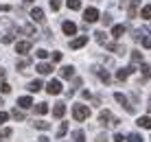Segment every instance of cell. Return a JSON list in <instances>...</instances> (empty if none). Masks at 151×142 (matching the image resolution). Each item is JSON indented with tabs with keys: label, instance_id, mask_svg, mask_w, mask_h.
<instances>
[{
	"label": "cell",
	"instance_id": "cell-1",
	"mask_svg": "<svg viewBox=\"0 0 151 142\" xmlns=\"http://www.w3.org/2000/svg\"><path fill=\"white\" fill-rule=\"evenodd\" d=\"M72 116H75V120H86L88 116H90V109H88V105H75V109H72Z\"/></svg>",
	"mask_w": 151,
	"mask_h": 142
},
{
	"label": "cell",
	"instance_id": "cell-2",
	"mask_svg": "<svg viewBox=\"0 0 151 142\" xmlns=\"http://www.w3.org/2000/svg\"><path fill=\"white\" fill-rule=\"evenodd\" d=\"M99 123H101L103 127H105V125H118V120H116V118H112V114L105 109V112H101V114H99Z\"/></svg>",
	"mask_w": 151,
	"mask_h": 142
},
{
	"label": "cell",
	"instance_id": "cell-3",
	"mask_svg": "<svg viewBox=\"0 0 151 142\" xmlns=\"http://www.w3.org/2000/svg\"><path fill=\"white\" fill-rule=\"evenodd\" d=\"M83 20H86V24H90V22H96V20H99V11H96L94 7L86 9V13H83Z\"/></svg>",
	"mask_w": 151,
	"mask_h": 142
},
{
	"label": "cell",
	"instance_id": "cell-4",
	"mask_svg": "<svg viewBox=\"0 0 151 142\" xmlns=\"http://www.w3.org/2000/svg\"><path fill=\"white\" fill-rule=\"evenodd\" d=\"M46 92L48 94H61V83L53 79V81H48V85H46Z\"/></svg>",
	"mask_w": 151,
	"mask_h": 142
},
{
	"label": "cell",
	"instance_id": "cell-5",
	"mask_svg": "<svg viewBox=\"0 0 151 142\" xmlns=\"http://www.w3.org/2000/svg\"><path fill=\"white\" fill-rule=\"evenodd\" d=\"M86 44H88V35H81V37H75L70 42V48L77 50V48H81V46H86Z\"/></svg>",
	"mask_w": 151,
	"mask_h": 142
},
{
	"label": "cell",
	"instance_id": "cell-6",
	"mask_svg": "<svg viewBox=\"0 0 151 142\" xmlns=\"http://www.w3.org/2000/svg\"><path fill=\"white\" fill-rule=\"evenodd\" d=\"M114 98H116V101H118V103H121V105H125V109H127V112H129V114H134V107H132V105H129V103H127V96H123V94H121V92H116V94H114Z\"/></svg>",
	"mask_w": 151,
	"mask_h": 142
},
{
	"label": "cell",
	"instance_id": "cell-7",
	"mask_svg": "<svg viewBox=\"0 0 151 142\" xmlns=\"http://www.w3.org/2000/svg\"><path fill=\"white\" fill-rule=\"evenodd\" d=\"M29 50H31V42H18L15 44V52H20V55H24Z\"/></svg>",
	"mask_w": 151,
	"mask_h": 142
},
{
	"label": "cell",
	"instance_id": "cell-8",
	"mask_svg": "<svg viewBox=\"0 0 151 142\" xmlns=\"http://www.w3.org/2000/svg\"><path fill=\"white\" fill-rule=\"evenodd\" d=\"M61 29H64L66 35H75L77 33V24L75 22H64V24H61Z\"/></svg>",
	"mask_w": 151,
	"mask_h": 142
},
{
	"label": "cell",
	"instance_id": "cell-9",
	"mask_svg": "<svg viewBox=\"0 0 151 142\" xmlns=\"http://www.w3.org/2000/svg\"><path fill=\"white\" fill-rule=\"evenodd\" d=\"M64 114H66V105H64V103H57L55 107H53V116H55V118H61Z\"/></svg>",
	"mask_w": 151,
	"mask_h": 142
},
{
	"label": "cell",
	"instance_id": "cell-10",
	"mask_svg": "<svg viewBox=\"0 0 151 142\" xmlns=\"http://www.w3.org/2000/svg\"><path fill=\"white\" fill-rule=\"evenodd\" d=\"M31 20H33V22H44V11H42V9H33V11H31Z\"/></svg>",
	"mask_w": 151,
	"mask_h": 142
},
{
	"label": "cell",
	"instance_id": "cell-11",
	"mask_svg": "<svg viewBox=\"0 0 151 142\" xmlns=\"http://www.w3.org/2000/svg\"><path fill=\"white\" fill-rule=\"evenodd\" d=\"M112 35H114V37H123V35H125V26L123 24H116V26H112Z\"/></svg>",
	"mask_w": 151,
	"mask_h": 142
},
{
	"label": "cell",
	"instance_id": "cell-12",
	"mask_svg": "<svg viewBox=\"0 0 151 142\" xmlns=\"http://www.w3.org/2000/svg\"><path fill=\"white\" fill-rule=\"evenodd\" d=\"M35 70H37L40 75H50V72H53V66H48V64H37Z\"/></svg>",
	"mask_w": 151,
	"mask_h": 142
},
{
	"label": "cell",
	"instance_id": "cell-13",
	"mask_svg": "<svg viewBox=\"0 0 151 142\" xmlns=\"http://www.w3.org/2000/svg\"><path fill=\"white\" fill-rule=\"evenodd\" d=\"M132 72H134V68H121V70L116 72V77H118V79L123 81V79H127L129 75H132Z\"/></svg>",
	"mask_w": 151,
	"mask_h": 142
},
{
	"label": "cell",
	"instance_id": "cell-14",
	"mask_svg": "<svg viewBox=\"0 0 151 142\" xmlns=\"http://www.w3.org/2000/svg\"><path fill=\"white\" fill-rule=\"evenodd\" d=\"M18 105H20L22 109H29L31 105H33V101H31L29 96H22V98H18Z\"/></svg>",
	"mask_w": 151,
	"mask_h": 142
},
{
	"label": "cell",
	"instance_id": "cell-15",
	"mask_svg": "<svg viewBox=\"0 0 151 142\" xmlns=\"http://www.w3.org/2000/svg\"><path fill=\"white\" fill-rule=\"evenodd\" d=\"M105 48L112 50V52H116V55H123V52H125V48H123V46H118V44H105Z\"/></svg>",
	"mask_w": 151,
	"mask_h": 142
},
{
	"label": "cell",
	"instance_id": "cell-16",
	"mask_svg": "<svg viewBox=\"0 0 151 142\" xmlns=\"http://www.w3.org/2000/svg\"><path fill=\"white\" fill-rule=\"evenodd\" d=\"M72 75H75V68H72V66H64V68H61V77H64V79H70Z\"/></svg>",
	"mask_w": 151,
	"mask_h": 142
},
{
	"label": "cell",
	"instance_id": "cell-17",
	"mask_svg": "<svg viewBox=\"0 0 151 142\" xmlns=\"http://www.w3.org/2000/svg\"><path fill=\"white\" fill-rule=\"evenodd\" d=\"M66 4H68V9H72V11H79L81 9V0H66Z\"/></svg>",
	"mask_w": 151,
	"mask_h": 142
},
{
	"label": "cell",
	"instance_id": "cell-18",
	"mask_svg": "<svg viewBox=\"0 0 151 142\" xmlns=\"http://www.w3.org/2000/svg\"><path fill=\"white\" fill-rule=\"evenodd\" d=\"M138 125L142 129H151V118L149 116H142V118H138Z\"/></svg>",
	"mask_w": 151,
	"mask_h": 142
},
{
	"label": "cell",
	"instance_id": "cell-19",
	"mask_svg": "<svg viewBox=\"0 0 151 142\" xmlns=\"http://www.w3.org/2000/svg\"><path fill=\"white\" fill-rule=\"evenodd\" d=\"M29 90H31V92H40V90H42V81H40V79L31 81V83H29Z\"/></svg>",
	"mask_w": 151,
	"mask_h": 142
},
{
	"label": "cell",
	"instance_id": "cell-20",
	"mask_svg": "<svg viewBox=\"0 0 151 142\" xmlns=\"http://www.w3.org/2000/svg\"><path fill=\"white\" fill-rule=\"evenodd\" d=\"M140 61H142V55H140L138 50H134V52H132V68H134V66H138Z\"/></svg>",
	"mask_w": 151,
	"mask_h": 142
},
{
	"label": "cell",
	"instance_id": "cell-21",
	"mask_svg": "<svg viewBox=\"0 0 151 142\" xmlns=\"http://www.w3.org/2000/svg\"><path fill=\"white\" fill-rule=\"evenodd\" d=\"M35 112H37V114H40V116H44V114H46V112H48V105H46V103H40V105H37V107H35Z\"/></svg>",
	"mask_w": 151,
	"mask_h": 142
},
{
	"label": "cell",
	"instance_id": "cell-22",
	"mask_svg": "<svg viewBox=\"0 0 151 142\" xmlns=\"http://www.w3.org/2000/svg\"><path fill=\"white\" fill-rule=\"evenodd\" d=\"M66 131H68V125H66V123H61V127L57 129V138H64V136H66Z\"/></svg>",
	"mask_w": 151,
	"mask_h": 142
},
{
	"label": "cell",
	"instance_id": "cell-23",
	"mask_svg": "<svg viewBox=\"0 0 151 142\" xmlns=\"http://www.w3.org/2000/svg\"><path fill=\"white\" fill-rule=\"evenodd\" d=\"M129 142H145V138L140 133H129Z\"/></svg>",
	"mask_w": 151,
	"mask_h": 142
},
{
	"label": "cell",
	"instance_id": "cell-24",
	"mask_svg": "<svg viewBox=\"0 0 151 142\" xmlns=\"http://www.w3.org/2000/svg\"><path fill=\"white\" fill-rule=\"evenodd\" d=\"M140 15H142L145 20H151V4H147V7L142 9V13H140Z\"/></svg>",
	"mask_w": 151,
	"mask_h": 142
},
{
	"label": "cell",
	"instance_id": "cell-25",
	"mask_svg": "<svg viewBox=\"0 0 151 142\" xmlns=\"http://www.w3.org/2000/svg\"><path fill=\"white\" fill-rule=\"evenodd\" d=\"M35 127H37V129H42V131H46V129L50 127V125L46 123V120H37V123H35Z\"/></svg>",
	"mask_w": 151,
	"mask_h": 142
},
{
	"label": "cell",
	"instance_id": "cell-26",
	"mask_svg": "<svg viewBox=\"0 0 151 142\" xmlns=\"http://www.w3.org/2000/svg\"><path fill=\"white\" fill-rule=\"evenodd\" d=\"M11 116H13L15 120H24V114H22V112H20V109H18V107H15V109H13V112H11Z\"/></svg>",
	"mask_w": 151,
	"mask_h": 142
},
{
	"label": "cell",
	"instance_id": "cell-27",
	"mask_svg": "<svg viewBox=\"0 0 151 142\" xmlns=\"http://www.w3.org/2000/svg\"><path fill=\"white\" fill-rule=\"evenodd\" d=\"M72 138H75L77 142H83V131H81V129H77L75 133H72Z\"/></svg>",
	"mask_w": 151,
	"mask_h": 142
},
{
	"label": "cell",
	"instance_id": "cell-28",
	"mask_svg": "<svg viewBox=\"0 0 151 142\" xmlns=\"http://www.w3.org/2000/svg\"><path fill=\"white\" fill-rule=\"evenodd\" d=\"M13 42V33H7V35H2V44H11Z\"/></svg>",
	"mask_w": 151,
	"mask_h": 142
},
{
	"label": "cell",
	"instance_id": "cell-29",
	"mask_svg": "<svg viewBox=\"0 0 151 142\" xmlns=\"http://www.w3.org/2000/svg\"><path fill=\"white\" fill-rule=\"evenodd\" d=\"M29 64H31L29 59H22V61L18 64V70H22V72H24V68H29Z\"/></svg>",
	"mask_w": 151,
	"mask_h": 142
},
{
	"label": "cell",
	"instance_id": "cell-30",
	"mask_svg": "<svg viewBox=\"0 0 151 142\" xmlns=\"http://www.w3.org/2000/svg\"><path fill=\"white\" fill-rule=\"evenodd\" d=\"M9 136H11V129H9V127L0 129V138H9Z\"/></svg>",
	"mask_w": 151,
	"mask_h": 142
},
{
	"label": "cell",
	"instance_id": "cell-31",
	"mask_svg": "<svg viewBox=\"0 0 151 142\" xmlns=\"http://www.w3.org/2000/svg\"><path fill=\"white\" fill-rule=\"evenodd\" d=\"M0 90H2V94H9V92H11V85H9V83H2Z\"/></svg>",
	"mask_w": 151,
	"mask_h": 142
},
{
	"label": "cell",
	"instance_id": "cell-32",
	"mask_svg": "<svg viewBox=\"0 0 151 142\" xmlns=\"http://www.w3.org/2000/svg\"><path fill=\"white\" fill-rule=\"evenodd\" d=\"M94 35H96V42H101V44L105 42V33H103V31H99V33H94Z\"/></svg>",
	"mask_w": 151,
	"mask_h": 142
},
{
	"label": "cell",
	"instance_id": "cell-33",
	"mask_svg": "<svg viewBox=\"0 0 151 142\" xmlns=\"http://www.w3.org/2000/svg\"><path fill=\"white\" fill-rule=\"evenodd\" d=\"M59 0H50V9H53V11H57V9H59Z\"/></svg>",
	"mask_w": 151,
	"mask_h": 142
},
{
	"label": "cell",
	"instance_id": "cell-34",
	"mask_svg": "<svg viewBox=\"0 0 151 142\" xmlns=\"http://www.w3.org/2000/svg\"><path fill=\"white\" fill-rule=\"evenodd\" d=\"M101 20H103V24H105V26H110V24H112V15H103Z\"/></svg>",
	"mask_w": 151,
	"mask_h": 142
},
{
	"label": "cell",
	"instance_id": "cell-35",
	"mask_svg": "<svg viewBox=\"0 0 151 142\" xmlns=\"http://www.w3.org/2000/svg\"><path fill=\"white\" fill-rule=\"evenodd\" d=\"M37 57H40V59H46V57H48V52H46L44 48H40V50H37Z\"/></svg>",
	"mask_w": 151,
	"mask_h": 142
},
{
	"label": "cell",
	"instance_id": "cell-36",
	"mask_svg": "<svg viewBox=\"0 0 151 142\" xmlns=\"http://www.w3.org/2000/svg\"><path fill=\"white\" fill-rule=\"evenodd\" d=\"M142 46L145 48H151V37H142Z\"/></svg>",
	"mask_w": 151,
	"mask_h": 142
},
{
	"label": "cell",
	"instance_id": "cell-37",
	"mask_svg": "<svg viewBox=\"0 0 151 142\" xmlns=\"http://www.w3.org/2000/svg\"><path fill=\"white\" fill-rule=\"evenodd\" d=\"M7 118H9V114H7V112H0V125L7 123Z\"/></svg>",
	"mask_w": 151,
	"mask_h": 142
},
{
	"label": "cell",
	"instance_id": "cell-38",
	"mask_svg": "<svg viewBox=\"0 0 151 142\" xmlns=\"http://www.w3.org/2000/svg\"><path fill=\"white\" fill-rule=\"evenodd\" d=\"M53 61H61V52H53Z\"/></svg>",
	"mask_w": 151,
	"mask_h": 142
},
{
	"label": "cell",
	"instance_id": "cell-39",
	"mask_svg": "<svg viewBox=\"0 0 151 142\" xmlns=\"http://www.w3.org/2000/svg\"><path fill=\"white\" fill-rule=\"evenodd\" d=\"M125 138H123V133H116V136H114V142H123Z\"/></svg>",
	"mask_w": 151,
	"mask_h": 142
},
{
	"label": "cell",
	"instance_id": "cell-40",
	"mask_svg": "<svg viewBox=\"0 0 151 142\" xmlns=\"http://www.w3.org/2000/svg\"><path fill=\"white\" fill-rule=\"evenodd\" d=\"M37 140H40V142H50L48 138H46V136H40V138H37Z\"/></svg>",
	"mask_w": 151,
	"mask_h": 142
},
{
	"label": "cell",
	"instance_id": "cell-41",
	"mask_svg": "<svg viewBox=\"0 0 151 142\" xmlns=\"http://www.w3.org/2000/svg\"><path fill=\"white\" fill-rule=\"evenodd\" d=\"M103 140H105V136H99L96 138V142H103Z\"/></svg>",
	"mask_w": 151,
	"mask_h": 142
},
{
	"label": "cell",
	"instance_id": "cell-42",
	"mask_svg": "<svg viewBox=\"0 0 151 142\" xmlns=\"http://www.w3.org/2000/svg\"><path fill=\"white\" fill-rule=\"evenodd\" d=\"M22 2H33V0H22Z\"/></svg>",
	"mask_w": 151,
	"mask_h": 142
},
{
	"label": "cell",
	"instance_id": "cell-43",
	"mask_svg": "<svg viewBox=\"0 0 151 142\" xmlns=\"http://www.w3.org/2000/svg\"><path fill=\"white\" fill-rule=\"evenodd\" d=\"M0 105H4V103H2V98H0Z\"/></svg>",
	"mask_w": 151,
	"mask_h": 142
}]
</instances>
